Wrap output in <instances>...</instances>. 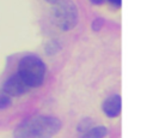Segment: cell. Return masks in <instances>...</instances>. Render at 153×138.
<instances>
[{"label":"cell","mask_w":153,"mask_h":138,"mask_svg":"<svg viewBox=\"0 0 153 138\" xmlns=\"http://www.w3.org/2000/svg\"><path fill=\"white\" fill-rule=\"evenodd\" d=\"M53 16L56 25L63 31L73 29L78 23V8L71 0H57L54 4Z\"/></svg>","instance_id":"obj_3"},{"label":"cell","mask_w":153,"mask_h":138,"mask_svg":"<svg viewBox=\"0 0 153 138\" xmlns=\"http://www.w3.org/2000/svg\"><path fill=\"white\" fill-rule=\"evenodd\" d=\"M102 25H103V19L97 18V19L93 20V23H92V29H93V30H99V29L102 28Z\"/></svg>","instance_id":"obj_8"},{"label":"cell","mask_w":153,"mask_h":138,"mask_svg":"<svg viewBox=\"0 0 153 138\" xmlns=\"http://www.w3.org/2000/svg\"><path fill=\"white\" fill-rule=\"evenodd\" d=\"M29 89H30V86L19 76V73L10 77L4 84V92L8 96H22Z\"/></svg>","instance_id":"obj_4"},{"label":"cell","mask_w":153,"mask_h":138,"mask_svg":"<svg viewBox=\"0 0 153 138\" xmlns=\"http://www.w3.org/2000/svg\"><path fill=\"white\" fill-rule=\"evenodd\" d=\"M108 134V128L104 126H97L93 128H88L81 138H104Z\"/></svg>","instance_id":"obj_6"},{"label":"cell","mask_w":153,"mask_h":138,"mask_svg":"<svg viewBox=\"0 0 153 138\" xmlns=\"http://www.w3.org/2000/svg\"><path fill=\"white\" fill-rule=\"evenodd\" d=\"M61 128V121L54 116L35 115L22 121L14 130V138H51Z\"/></svg>","instance_id":"obj_1"},{"label":"cell","mask_w":153,"mask_h":138,"mask_svg":"<svg viewBox=\"0 0 153 138\" xmlns=\"http://www.w3.org/2000/svg\"><path fill=\"white\" fill-rule=\"evenodd\" d=\"M122 108V100L120 95H112L103 102V112L109 118H116L120 115Z\"/></svg>","instance_id":"obj_5"},{"label":"cell","mask_w":153,"mask_h":138,"mask_svg":"<svg viewBox=\"0 0 153 138\" xmlns=\"http://www.w3.org/2000/svg\"><path fill=\"white\" fill-rule=\"evenodd\" d=\"M90 1H91V4H93V5H102V4L105 2V0H90Z\"/></svg>","instance_id":"obj_10"},{"label":"cell","mask_w":153,"mask_h":138,"mask_svg":"<svg viewBox=\"0 0 153 138\" xmlns=\"http://www.w3.org/2000/svg\"><path fill=\"white\" fill-rule=\"evenodd\" d=\"M11 104V98L8 97V95H1L0 96V109L7 108Z\"/></svg>","instance_id":"obj_7"},{"label":"cell","mask_w":153,"mask_h":138,"mask_svg":"<svg viewBox=\"0 0 153 138\" xmlns=\"http://www.w3.org/2000/svg\"><path fill=\"white\" fill-rule=\"evenodd\" d=\"M45 1H48V2H50V4H55L57 0H45Z\"/></svg>","instance_id":"obj_11"},{"label":"cell","mask_w":153,"mask_h":138,"mask_svg":"<svg viewBox=\"0 0 153 138\" xmlns=\"http://www.w3.org/2000/svg\"><path fill=\"white\" fill-rule=\"evenodd\" d=\"M18 73L30 88H37L42 85L44 80L45 66L39 58L35 55H27L19 61Z\"/></svg>","instance_id":"obj_2"},{"label":"cell","mask_w":153,"mask_h":138,"mask_svg":"<svg viewBox=\"0 0 153 138\" xmlns=\"http://www.w3.org/2000/svg\"><path fill=\"white\" fill-rule=\"evenodd\" d=\"M112 6H115V7H117V8H120L121 6H122V0H108Z\"/></svg>","instance_id":"obj_9"}]
</instances>
